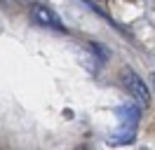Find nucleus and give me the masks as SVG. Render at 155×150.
Returning a JSON list of instances; mask_svg holds the SVG:
<instances>
[{
	"mask_svg": "<svg viewBox=\"0 0 155 150\" xmlns=\"http://www.w3.org/2000/svg\"><path fill=\"white\" fill-rule=\"evenodd\" d=\"M31 19L38 24V26H45V28H54V31H61V33H66V26L61 24V19L47 7V5H42V2H35L33 7H31Z\"/></svg>",
	"mask_w": 155,
	"mask_h": 150,
	"instance_id": "2",
	"label": "nucleus"
},
{
	"mask_svg": "<svg viewBox=\"0 0 155 150\" xmlns=\"http://www.w3.org/2000/svg\"><path fill=\"white\" fill-rule=\"evenodd\" d=\"M150 82H153V89H155V73H150Z\"/></svg>",
	"mask_w": 155,
	"mask_h": 150,
	"instance_id": "3",
	"label": "nucleus"
},
{
	"mask_svg": "<svg viewBox=\"0 0 155 150\" xmlns=\"http://www.w3.org/2000/svg\"><path fill=\"white\" fill-rule=\"evenodd\" d=\"M5 2H26V0H5Z\"/></svg>",
	"mask_w": 155,
	"mask_h": 150,
	"instance_id": "4",
	"label": "nucleus"
},
{
	"mask_svg": "<svg viewBox=\"0 0 155 150\" xmlns=\"http://www.w3.org/2000/svg\"><path fill=\"white\" fill-rule=\"evenodd\" d=\"M122 84L125 89L129 92V96L136 101L139 108H148L150 106V94H148V84L139 77V75L132 70V68H125L122 70Z\"/></svg>",
	"mask_w": 155,
	"mask_h": 150,
	"instance_id": "1",
	"label": "nucleus"
}]
</instances>
